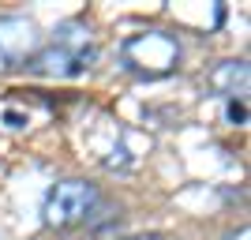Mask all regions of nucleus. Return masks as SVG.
Returning <instances> with one entry per match:
<instances>
[{"label": "nucleus", "mask_w": 251, "mask_h": 240, "mask_svg": "<svg viewBox=\"0 0 251 240\" xmlns=\"http://www.w3.org/2000/svg\"><path fill=\"white\" fill-rule=\"evenodd\" d=\"M120 60H124L127 72L135 75H147V79H157V75H169L180 60V49L176 42L161 30H143V34H131L124 38L120 45Z\"/></svg>", "instance_id": "1"}, {"label": "nucleus", "mask_w": 251, "mask_h": 240, "mask_svg": "<svg viewBox=\"0 0 251 240\" xmlns=\"http://www.w3.org/2000/svg\"><path fill=\"white\" fill-rule=\"evenodd\" d=\"M98 188L90 184V180H60V184H52L49 195H45V225L49 229H72V225H79V221H86V214L98 207Z\"/></svg>", "instance_id": "2"}, {"label": "nucleus", "mask_w": 251, "mask_h": 240, "mask_svg": "<svg viewBox=\"0 0 251 240\" xmlns=\"http://www.w3.org/2000/svg\"><path fill=\"white\" fill-rule=\"evenodd\" d=\"M94 60H98V49H94V45H83V49L49 45V49H42L30 60V72H42V75H79V72H86Z\"/></svg>", "instance_id": "3"}, {"label": "nucleus", "mask_w": 251, "mask_h": 240, "mask_svg": "<svg viewBox=\"0 0 251 240\" xmlns=\"http://www.w3.org/2000/svg\"><path fill=\"white\" fill-rule=\"evenodd\" d=\"M206 86L214 90V94H225V98L244 94V90H248V60H221V64H214L210 75H206Z\"/></svg>", "instance_id": "4"}, {"label": "nucleus", "mask_w": 251, "mask_h": 240, "mask_svg": "<svg viewBox=\"0 0 251 240\" xmlns=\"http://www.w3.org/2000/svg\"><path fill=\"white\" fill-rule=\"evenodd\" d=\"M225 116H229V124H244V120H248V105L236 102V98H229V105H225Z\"/></svg>", "instance_id": "5"}, {"label": "nucleus", "mask_w": 251, "mask_h": 240, "mask_svg": "<svg viewBox=\"0 0 251 240\" xmlns=\"http://www.w3.org/2000/svg\"><path fill=\"white\" fill-rule=\"evenodd\" d=\"M124 154H127L124 146H116V150H113V158H105V169H127L131 161H127Z\"/></svg>", "instance_id": "6"}, {"label": "nucleus", "mask_w": 251, "mask_h": 240, "mask_svg": "<svg viewBox=\"0 0 251 240\" xmlns=\"http://www.w3.org/2000/svg\"><path fill=\"white\" fill-rule=\"evenodd\" d=\"M4 120H8V128H26V116H23V113H11V109L4 113Z\"/></svg>", "instance_id": "7"}, {"label": "nucleus", "mask_w": 251, "mask_h": 240, "mask_svg": "<svg viewBox=\"0 0 251 240\" xmlns=\"http://www.w3.org/2000/svg\"><path fill=\"white\" fill-rule=\"evenodd\" d=\"M248 237H251V229H248V225H240V229H236V233H229L225 240H248Z\"/></svg>", "instance_id": "8"}, {"label": "nucleus", "mask_w": 251, "mask_h": 240, "mask_svg": "<svg viewBox=\"0 0 251 240\" xmlns=\"http://www.w3.org/2000/svg\"><path fill=\"white\" fill-rule=\"evenodd\" d=\"M127 240H165L161 233H139V237H127Z\"/></svg>", "instance_id": "9"}]
</instances>
